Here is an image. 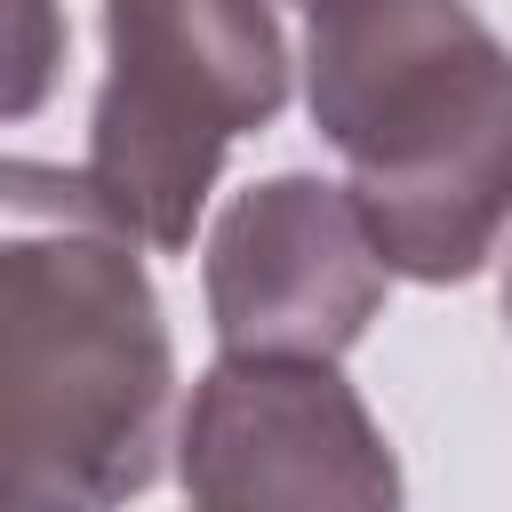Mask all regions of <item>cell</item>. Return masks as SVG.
Wrapping results in <instances>:
<instances>
[{
    "label": "cell",
    "instance_id": "2",
    "mask_svg": "<svg viewBox=\"0 0 512 512\" xmlns=\"http://www.w3.org/2000/svg\"><path fill=\"white\" fill-rule=\"evenodd\" d=\"M312 128L384 272L456 288L512 224V48L464 0H312Z\"/></svg>",
    "mask_w": 512,
    "mask_h": 512
},
{
    "label": "cell",
    "instance_id": "5",
    "mask_svg": "<svg viewBox=\"0 0 512 512\" xmlns=\"http://www.w3.org/2000/svg\"><path fill=\"white\" fill-rule=\"evenodd\" d=\"M384 256L344 184L304 168L264 176L224 200L200 248L208 328L224 352H288V360H344L368 320L384 312Z\"/></svg>",
    "mask_w": 512,
    "mask_h": 512
},
{
    "label": "cell",
    "instance_id": "3",
    "mask_svg": "<svg viewBox=\"0 0 512 512\" xmlns=\"http://www.w3.org/2000/svg\"><path fill=\"white\" fill-rule=\"evenodd\" d=\"M288 104L272 0H104V88L88 112V192L160 256L192 248L216 168Z\"/></svg>",
    "mask_w": 512,
    "mask_h": 512
},
{
    "label": "cell",
    "instance_id": "7",
    "mask_svg": "<svg viewBox=\"0 0 512 512\" xmlns=\"http://www.w3.org/2000/svg\"><path fill=\"white\" fill-rule=\"evenodd\" d=\"M504 320H512V256H504Z\"/></svg>",
    "mask_w": 512,
    "mask_h": 512
},
{
    "label": "cell",
    "instance_id": "4",
    "mask_svg": "<svg viewBox=\"0 0 512 512\" xmlns=\"http://www.w3.org/2000/svg\"><path fill=\"white\" fill-rule=\"evenodd\" d=\"M192 512H400V464L336 360L224 352L176 416Z\"/></svg>",
    "mask_w": 512,
    "mask_h": 512
},
{
    "label": "cell",
    "instance_id": "6",
    "mask_svg": "<svg viewBox=\"0 0 512 512\" xmlns=\"http://www.w3.org/2000/svg\"><path fill=\"white\" fill-rule=\"evenodd\" d=\"M64 0H0V120H32L64 80Z\"/></svg>",
    "mask_w": 512,
    "mask_h": 512
},
{
    "label": "cell",
    "instance_id": "8",
    "mask_svg": "<svg viewBox=\"0 0 512 512\" xmlns=\"http://www.w3.org/2000/svg\"><path fill=\"white\" fill-rule=\"evenodd\" d=\"M304 8H312V0H304Z\"/></svg>",
    "mask_w": 512,
    "mask_h": 512
},
{
    "label": "cell",
    "instance_id": "1",
    "mask_svg": "<svg viewBox=\"0 0 512 512\" xmlns=\"http://www.w3.org/2000/svg\"><path fill=\"white\" fill-rule=\"evenodd\" d=\"M80 168L0 160V512H120L160 480L176 344Z\"/></svg>",
    "mask_w": 512,
    "mask_h": 512
}]
</instances>
